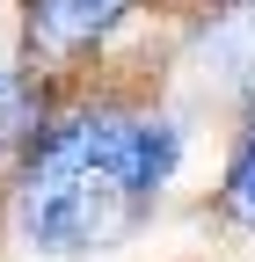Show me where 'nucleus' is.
<instances>
[{"instance_id":"5","label":"nucleus","mask_w":255,"mask_h":262,"mask_svg":"<svg viewBox=\"0 0 255 262\" xmlns=\"http://www.w3.org/2000/svg\"><path fill=\"white\" fill-rule=\"evenodd\" d=\"M15 124H22V95H15V88H0V139H8Z\"/></svg>"},{"instance_id":"2","label":"nucleus","mask_w":255,"mask_h":262,"mask_svg":"<svg viewBox=\"0 0 255 262\" xmlns=\"http://www.w3.org/2000/svg\"><path fill=\"white\" fill-rule=\"evenodd\" d=\"M124 15H132V0H29V44L44 58H73L102 44Z\"/></svg>"},{"instance_id":"3","label":"nucleus","mask_w":255,"mask_h":262,"mask_svg":"<svg viewBox=\"0 0 255 262\" xmlns=\"http://www.w3.org/2000/svg\"><path fill=\"white\" fill-rule=\"evenodd\" d=\"M197 58H204V80L233 88V95H255V0H241L233 15H219L204 29Z\"/></svg>"},{"instance_id":"4","label":"nucleus","mask_w":255,"mask_h":262,"mask_svg":"<svg viewBox=\"0 0 255 262\" xmlns=\"http://www.w3.org/2000/svg\"><path fill=\"white\" fill-rule=\"evenodd\" d=\"M226 211L241 226H255V124H248V139L233 153V168H226Z\"/></svg>"},{"instance_id":"6","label":"nucleus","mask_w":255,"mask_h":262,"mask_svg":"<svg viewBox=\"0 0 255 262\" xmlns=\"http://www.w3.org/2000/svg\"><path fill=\"white\" fill-rule=\"evenodd\" d=\"M0 88H15V73H8V66H0Z\"/></svg>"},{"instance_id":"1","label":"nucleus","mask_w":255,"mask_h":262,"mask_svg":"<svg viewBox=\"0 0 255 262\" xmlns=\"http://www.w3.org/2000/svg\"><path fill=\"white\" fill-rule=\"evenodd\" d=\"M182 160L168 117L80 110L44 124L29 168L8 196V233L29 255H102L153 211Z\"/></svg>"}]
</instances>
